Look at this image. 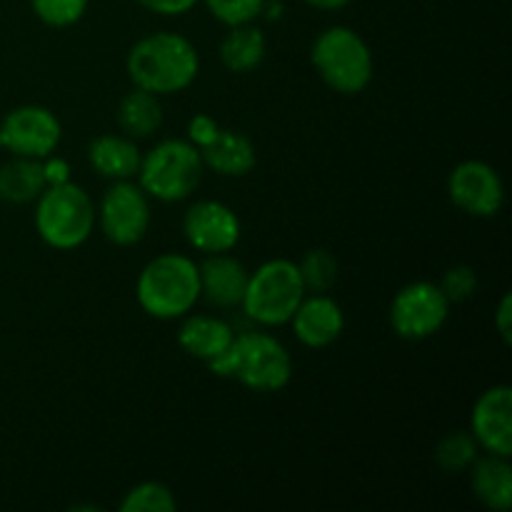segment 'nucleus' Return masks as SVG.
Segmentation results:
<instances>
[{"mask_svg":"<svg viewBox=\"0 0 512 512\" xmlns=\"http://www.w3.org/2000/svg\"><path fill=\"white\" fill-rule=\"evenodd\" d=\"M125 73L133 88L158 95H178L195 83L200 73V53L190 38L173 30L143 35L125 55Z\"/></svg>","mask_w":512,"mask_h":512,"instance_id":"nucleus-1","label":"nucleus"},{"mask_svg":"<svg viewBox=\"0 0 512 512\" xmlns=\"http://www.w3.org/2000/svg\"><path fill=\"white\" fill-rule=\"evenodd\" d=\"M210 373L235 380L253 393H280L293 380V358L275 335L263 330L235 333L233 343L213 363Z\"/></svg>","mask_w":512,"mask_h":512,"instance_id":"nucleus-2","label":"nucleus"},{"mask_svg":"<svg viewBox=\"0 0 512 512\" xmlns=\"http://www.w3.org/2000/svg\"><path fill=\"white\" fill-rule=\"evenodd\" d=\"M135 300L153 320H180L200 300L198 263L185 253H160L143 265L135 280Z\"/></svg>","mask_w":512,"mask_h":512,"instance_id":"nucleus-3","label":"nucleus"},{"mask_svg":"<svg viewBox=\"0 0 512 512\" xmlns=\"http://www.w3.org/2000/svg\"><path fill=\"white\" fill-rule=\"evenodd\" d=\"M310 63L333 93L360 95L373 83V50L348 25H330L318 33L310 48Z\"/></svg>","mask_w":512,"mask_h":512,"instance_id":"nucleus-4","label":"nucleus"},{"mask_svg":"<svg viewBox=\"0 0 512 512\" xmlns=\"http://www.w3.org/2000/svg\"><path fill=\"white\" fill-rule=\"evenodd\" d=\"M203 173V155L188 138H165L143 153L135 183L150 200L180 203L198 190Z\"/></svg>","mask_w":512,"mask_h":512,"instance_id":"nucleus-5","label":"nucleus"},{"mask_svg":"<svg viewBox=\"0 0 512 512\" xmlns=\"http://www.w3.org/2000/svg\"><path fill=\"white\" fill-rule=\"evenodd\" d=\"M35 233L53 250H75L90 240L95 230V203L83 185H48L35 200Z\"/></svg>","mask_w":512,"mask_h":512,"instance_id":"nucleus-6","label":"nucleus"},{"mask_svg":"<svg viewBox=\"0 0 512 512\" xmlns=\"http://www.w3.org/2000/svg\"><path fill=\"white\" fill-rule=\"evenodd\" d=\"M305 293L308 290L300 278L298 263L288 258H270L250 273L240 308L255 325L280 328L290 323Z\"/></svg>","mask_w":512,"mask_h":512,"instance_id":"nucleus-7","label":"nucleus"},{"mask_svg":"<svg viewBox=\"0 0 512 512\" xmlns=\"http://www.w3.org/2000/svg\"><path fill=\"white\" fill-rule=\"evenodd\" d=\"M450 300L433 280H413L390 300L388 320L398 338L420 343L443 330L450 318Z\"/></svg>","mask_w":512,"mask_h":512,"instance_id":"nucleus-8","label":"nucleus"},{"mask_svg":"<svg viewBox=\"0 0 512 512\" xmlns=\"http://www.w3.org/2000/svg\"><path fill=\"white\" fill-rule=\"evenodd\" d=\"M150 220H153L150 198L135 180L110 183L100 203L95 205V225L108 243L120 248L138 245L148 235Z\"/></svg>","mask_w":512,"mask_h":512,"instance_id":"nucleus-9","label":"nucleus"},{"mask_svg":"<svg viewBox=\"0 0 512 512\" xmlns=\"http://www.w3.org/2000/svg\"><path fill=\"white\" fill-rule=\"evenodd\" d=\"M63 125L45 105H18L0 120V148L15 158L45 160L58 150Z\"/></svg>","mask_w":512,"mask_h":512,"instance_id":"nucleus-10","label":"nucleus"},{"mask_svg":"<svg viewBox=\"0 0 512 512\" xmlns=\"http://www.w3.org/2000/svg\"><path fill=\"white\" fill-rule=\"evenodd\" d=\"M185 243L203 255L230 253L243 238V223L230 205L220 200H195L180 220Z\"/></svg>","mask_w":512,"mask_h":512,"instance_id":"nucleus-11","label":"nucleus"},{"mask_svg":"<svg viewBox=\"0 0 512 512\" xmlns=\"http://www.w3.org/2000/svg\"><path fill=\"white\" fill-rule=\"evenodd\" d=\"M448 195L470 218H495L505 203V183L485 160H463L448 175Z\"/></svg>","mask_w":512,"mask_h":512,"instance_id":"nucleus-12","label":"nucleus"},{"mask_svg":"<svg viewBox=\"0 0 512 512\" xmlns=\"http://www.w3.org/2000/svg\"><path fill=\"white\" fill-rule=\"evenodd\" d=\"M470 435L488 455H512V388L500 383L483 390L470 413Z\"/></svg>","mask_w":512,"mask_h":512,"instance_id":"nucleus-13","label":"nucleus"},{"mask_svg":"<svg viewBox=\"0 0 512 512\" xmlns=\"http://www.w3.org/2000/svg\"><path fill=\"white\" fill-rule=\"evenodd\" d=\"M290 325L300 345L310 350H323L343 335L345 313L338 300L330 298L328 293H305L290 318Z\"/></svg>","mask_w":512,"mask_h":512,"instance_id":"nucleus-14","label":"nucleus"},{"mask_svg":"<svg viewBox=\"0 0 512 512\" xmlns=\"http://www.w3.org/2000/svg\"><path fill=\"white\" fill-rule=\"evenodd\" d=\"M200 273V300L220 310L240 308L245 288H248L250 270L230 253L205 255L198 263Z\"/></svg>","mask_w":512,"mask_h":512,"instance_id":"nucleus-15","label":"nucleus"},{"mask_svg":"<svg viewBox=\"0 0 512 512\" xmlns=\"http://www.w3.org/2000/svg\"><path fill=\"white\" fill-rule=\"evenodd\" d=\"M180 320L183 323L178 330V345L183 348V353H188L195 360H203L205 365L218 360L235 338L233 325L218 315L188 313Z\"/></svg>","mask_w":512,"mask_h":512,"instance_id":"nucleus-16","label":"nucleus"},{"mask_svg":"<svg viewBox=\"0 0 512 512\" xmlns=\"http://www.w3.org/2000/svg\"><path fill=\"white\" fill-rule=\"evenodd\" d=\"M143 150L138 148L133 138L123 133H103L90 140L88 163L100 178L110 180H135L140 168Z\"/></svg>","mask_w":512,"mask_h":512,"instance_id":"nucleus-17","label":"nucleus"},{"mask_svg":"<svg viewBox=\"0 0 512 512\" xmlns=\"http://www.w3.org/2000/svg\"><path fill=\"white\" fill-rule=\"evenodd\" d=\"M205 170H213L220 178H245L258 165V153L248 135L238 130L220 128L218 138L200 148Z\"/></svg>","mask_w":512,"mask_h":512,"instance_id":"nucleus-18","label":"nucleus"},{"mask_svg":"<svg viewBox=\"0 0 512 512\" xmlns=\"http://www.w3.org/2000/svg\"><path fill=\"white\" fill-rule=\"evenodd\" d=\"M470 488L480 505L493 512H508L512 508L510 458L488 453L485 458L478 455V460L470 465Z\"/></svg>","mask_w":512,"mask_h":512,"instance_id":"nucleus-19","label":"nucleus"},{"mask_svg":"<svg viewBox=\"0 0 512 512\" xmlns=\"http://www.w3.org/2000/svg\"><path fill=\"white\" fill-rule=\"evenodd\" d=\"M265 53H268V38H265L263 28H258L255 23L245 25H233L228 28V33L220 40V63L228 73L245 75L253 73L263 65Z\"/></svg>","mask_w":512,"mask_h":512,"instance_id":"nucleus-20","label":"nucleus"},{"mask_svg":"<svg viewBox=\"0 0 512 512\" xmlns=\"http://www.w3.org/2000/svg\"><path fill=\"white\" fill-rule=\"evenodd\" d=\"M115 118H118L123 135L143 140L158 133L160 125H163V105H160L158 95L143 88H133L120 98Z\"/></svg>","mask_w":512,"mask_h":512,"instance_id":"nucleus-21","label":"nucleus"},{"mask_svg":"<svg viewBox=\"0 0 512 512\" xmlns=\"http://www.w3.org/2000/svg\"><path fill=\"white\" fill-rule=\"evenodd\" d=\"M48 188L43 173V160L10 158L0 165V200L13 205H28Z\"/></svg>","mask_w":512,"mask_h":512,"instance_id":"nucleus-22","label":"nucleus"},{"mask_svg":"<svg viewBox=\"0 0 512 512\" xmlns=\"http://www.w3.org/2000/svg\"><path fill=\"white\" fill-rule=\"evenodd\" d=\"M480 445L470 435V430H455L448 433L435 445V463L445 473H468L470 465L478 460Z\"/></svg>","mask_w":512,"mask_h":512,"instance_id":"nucleus-23","label":"nucleus"},{"mask_svg":"<svg viewBox=\"0 0 512 512\" xmlns=\"http://www.w3.org/2000/svg\"><path fill=\"white\" fill-rule=\"evenodd\" d=\"M120 512H175L178 500L175 493L165 483L158 480H145L133 485L120 500Z\"/></svg>","mask_w":512,"mask_h":512,"instance_id":"nucleus-24","label":"nucleus"},{"mask_svg":"<svg viewBox=\"0 0 512 512\" xmlns=\"http://www.w3.org/2000/svg\"><path fill=\"white\" fill-rule=\"evenodd\" d=\"M298 270L308 293H328L338 283V260L325 248L308 250L298 263Z\"/></svg>","mask_w":512,"mask_h":512,"instance_id":"nucleus-25","label":"nucleus"},{"mask_svg":"<svg viewBox=\"0 0 512 512\" xmlns=\"http://www.w3.org/2000/svg\"><path fill=\"white\" fill-rule=\"evenodd\" d=\"M90 0H30L35 18L48 28H70L88 13Z\"/></svg>","mask_w":512,"mask_h":512,"instance_id":"nucleus-26","label":"nucleus"},{"mask_svg":"<svg viewBox=\"0 0 512 512\" xmlns=\"http://www.w3.org/2000/svg\"><path fill=\"white\" fill-rule=\"evenodd\" d=\"M200 3H205L208 13L218 23L233 28V25L255 23L263 15L265 0H200Z\"/></svg>","mask_w":512,"mask_h":512,"instance_id":"nucleus-27","label":"nucleus"},{"mask_svg":"<svg viewBox=\"0 0 512 512\" xmlns=\"http://www.w3.org/2000/svg\"><path fill=\"white\" fill-rule=\"evenodd\" d=\"M438 285L450 303H463V300L473 298L475 290H478V275L470 265H453V268L445 270Z\"/></svg>","mask_w":512,"mask_h":512,"instance_id":"nucleus-28","label":"nucleus"},{"mask_svg":"<svg viewBox=\"0 0 512 512\" xmlns=\"http://www.w3.org/2000/svg\"><path fill=\"white\" fill-rule=\"evenodd\" d=\"M220 133V125L213 115L198 113L188 120V140L195 145V148H205V145L213 143Z\"/></svg>","mask_w":512,"mask_h":512,"instance_id":"nucleus-29","label":"nucleus"},{"mask_svg":"<svg viewBox=\"0 0 512 512\" xmlns=\"http://www.w3.org/2000/svg\"><path fill=\"white\" fill-rule=\"evenodd\" d=\"M135 3L148 10V13L163 15V18H178V15L190 13L200 0H135Z\"/></svg>","mask_w":512,"mask_h":512,"instance_id":"nucleus-30","label":"nucleus"},{"mask_svg":"<svg viewBox=\"0 0 512 512\" xmlns=\"http://www.w3.org/2000/svg\"><path fill=\"white\" fill-rule=\"evenodd\" d=\"M495 330L503 338L505 345L512 343V295L505 293L500 298L498 310H495Z\"/></svg>","mask_w":512,"mask_h":512,"instance_id":"nucleus-31","label":"nucleus"},{"mask_svg":"<svg viewBox=\"0 0 512 512\" xmlns=\"http://www.w3.org/2000/svg\"><path fill=\"white\" fill-rule=\"evenodd\" d=\"M43 173H45V183H48V185L68 183V180H70L68 160L55 158V155H48V158L43 160Z\"/></svg>","mask_w":512,"mask_h":512,"instance_id":"nucleus-32","label":"nucleus"},{"mask_svg":"<svg viewBox=\"0 0 512 512\" xmlns=\"http://www.w3.org/2000/svg\"><path fill=\"white\" fill-rule=\"evenodd\" d=\"M303 3L315 10H343L350 0H303Z\"/></svg>","mask_w":512,"mask_h":512,"instance_id":"nucleus-33","label":"nucleus"},{"mask_svg":"<svg viewBox=\"0 0 512 512\" xmlns=\"http://www.w3.org/2000/svg\"><path fill=\"white\" fill-rule=\"evenodd\" d=\"M285 8H283V0H265L263 5V15L268 20H280L283 18Z\"/></svg>","mask_w":512,"mask_h":512,"instance_id":"nucleus-34","label":"nucleus"}]
</instances>
